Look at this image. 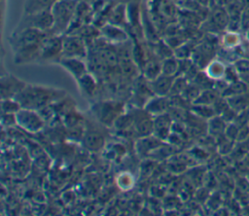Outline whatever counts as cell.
Instances as JSON below:
<instances>
[{"mask_svg": "<svg viewBox=\"0 0 249 216\" xmlns=\"http://www.w3.org/2000/svg\"><path fill=\"white\" fill-rule=\"evenodd\" d=\"M16 124L24 130L32 133L40 131L45 125L43 118L39 115V112L33 109L20 108L15 113Z\"/></svg>", "mask_w": 249, "mask_h": 216, "instance_id": "5b68a950", "label": "cell"}, {"mask_svg": "<svg viewBox=\"0 0 249 216\" xmlns=\"http://www.w3.org/2000/svg\"><path fill=\"white\" fill-rule=\"evenodd\" d=\"M56 0H25L24 14H31L38 11L51 9Z\"/></svg>", "mask_w": 249, "mask_h": 216, "instance_id": "ac0fdd59", "label": "cell"}, {"mask_svg": "<svg viewBox=\"0 0 249 216\" xmlns=\"http://www.w3.org/2000/svg\"><path fill=\"white\" fill-rule=\"evenodd\" d=\"M19 103L14 99V98H7V99H2V111L3 113H10V114H15L20 109Z\"/></svg>", "mask_w": 249, "mask_h": 216, "instance_id": "ffe728a7", "label": "cell"}, {"mask_svg": "<svg viewBox=\"0 0 249 216\" xmlns=\"http://www.w3.org/2000/svg\"><path fill=\"white\" fill-rule=\"evenodd\" d=\"M88 50L86 41L76 34L62 35V55L61 57H77L86 59Z\"/></svg>", "mask_w": 249, "mask_h": 216, "instance_id": "8992f818", "label": "cell"}, {"mask_svg": "<svg viewBox=\"0 0 249 216\" xmlns=\"http://www.w3.org/2000/svg\"><path fill=\"white\" fill-rule=\"evenodd\" d=\"M61 55L62 35H55L50 32L42 43L39 59L44 61H59Z\"/></svg>", "mask_w": 249, "mask_h": 216, "instance_id": "52a82bcc", "label": "cell"}, {"mask_svg": "<svg viewBox=\"0 0 249 216\" xmlns=\"http://www.w3.org/2000/svg\"><path fill=\"white\" fill-rule=\"evenodd\" d=\"M180 61L177 60V57L168 56L164 58L161 62V74L174 77L178 74Z\"/></svg>", "mask_w": 249, "mask_h": 216, "instance_id": "d6986e66", "label": "cell"}, {"mask_svg": "<svg viewBox=\"0 0 249 216\" xmlns=\"http://www.w3.org/2000/svg\"><path fill=\"white\" fill-rule=\"evenodd\" d=\"M78 0H56L51 8L53 25L52 34L64 35L70 28L71 22L76 15Z\"/></svg>", "mask_w": 249, "mask_h": 216, "instance_id": "3957f363", "label": "cell"}, {"mask_svg": "<svg viewBox=\"0 0 249 216\" xmlns=\"http://www.w3.org/2000/svg\"><path fill=\"white\" fill-rule=\"evenodd\" d=\"M149 115L150 114L147 113V115L141 114V115L133 116L134 131L141 137L149 136V135L153 134L154 120Z\"/></svg>", "mask_w": 249, "mask_h": 216, "instance_id": "5bb4252c", "label": "cell"}, {"mask_svg": "<svg viewBox=\"0 0 249 216\" xmlns=\"http://www.w3.org/2000/svg\"><path fill=\"white\" fill-rule=\"evenodd\" d=\"M26 86L25 83L19 79L12 76L6 75L1 78V94L2 99L15 98Z\"/></svg>", "mask_w": 249, "mask_h": 216, "instance_id": "9c48e42d", "label": "cell"}, {"mask_svg": "<svg viewBox=\"0 0 249 216\" xmlns=\"http://www.w3.org/2000/svg\"><path fill=\"white\" fill-rule=\"evenodd\" d=\"M122 111L121 104L113 101H103L94 108V113L98 120L105 125H114L120 117Z\"/></svg>", "mask_w": 249, "mask_h": 216, "instance_id": "ba28073f", "label": "cell"}, {"mask_svg": "<svg viewBox=\"0 0 249 216\" xmlns=\"http://www.w3.org/2000/svg\"><path fill=\"white\" fill-rule=\"evenodd\" d=\"M168 106V101L164 96L155 95V97L150 98L145 104V111L153 116H159L166 112Z\"/></svg>", "mask_w": 249, "mask_h": 216, "instance_id": "9a60e30c", "label": "cell"}, {"mask_svg": "<svg viewBox=\"0 0 249 216\" xmlns=\"http://www.w3.org/2000/svg\"><path fill=\"white\" fill-rule=\"evenodd\" d=\"M101 35L104 37V40L109 43H115V44H123L125 43L128 39L127 34L124 30H123L120 25L116 24H106L101 27L100 29Z\"/></svg>", "mask_w": 249, "mask_h": 216, "instance_id": "7c38bea8", "label": "cell"}, {"mask_svg": "<svg viewBox=\"0 0 249 216\" xmlns=\"http://www.w3.org/2000/svg\"><path fill=\"white\" fill-rule=\"evenodd\" d=\"M84 144L85 146L92 151V152H98L103 148L104 145V137L103 135L94 130V129H89L84 134Z\"/></svg>", "mask_w": 249, "mask_h": 216, "instance_id": "2e32d148", "label": "cell"}, {"mask_svg": "<svg viewBox=\"0 0 249 216\" xmlns=\"http://www.w3.org/2000/svg\"><path fill=\"white\" fill-rule=\"evenodd\" d=\"M53 25V19L51 9H46L38 11L31 14H24V16L19 20L16 30H20L23 28H36L41 31L51 32Z\"/></svg>", "mask_w": 249, "mask_h": 216, "instance_id": "277c9868", "label": "cell"}, {"mask_svg": "<svg viewBox=\"0 0 249 216\" xmlns=\"http://www.w3.org/2000/svg\"><path fill=\"white\" fill-rule=\"evenodd\" d=\"M64 91L43 86L26 85L24 89L16 95V99L21 108L40 111L63 96Z\"/></svg>", "mask_w": 249, "mask_h": 216, "instance_id": "7a4b0ae2", "label": "cell"}, {"mask_svg": "<svg viewBox=\"0 0 249 216\" xmlns=\"http://www.w3.org/2000/svg\"><path fill=\"white\" fill-rule=\"evenodd\" d=\"M173 81H174V77L160 74L156 79L149 81V86L152 92L155 95L165 96L169 94Z\"/></svg>", "mask_w": 249, "mask_h": 216, "instance_id": "4fadbf2b", "label": "cell"}, {"mask_svg": "<svg viewBox=\"0 0 249 216\" xmlns=\"http://www.w3.org/2000/svg\"><path fill=\"white\" fill-rule=\"evenodd\" d=\"M78 85L81 89V90L87 94L88 96H91L96 89V82L95 79L89 71H88L86 74H84L82 77L77 79Z\"/></svg>", "mask_w": 249, "mask_h": 216, "instance_id": "e0dca14e", "label": "cell"}, {"mask_svg": "<svg viewBox=\"0 0 249 216\" xmlns=\"http://www.w3.org/2000/svg\"><path fill=\"white\" fill-rule=\"evenodd\" d=\"M58 63L67 70L76 80L88 72V64L82 58L61 57Z\"/></svg>", "mask_w": 249, "mask_h": 216, "instance_id": "30bf717a", "label": "cell"}, {"mask_svg": "<svg viewBox=\"0 0 249 216\" xmlns=\"http://www.w3.org/2000/svg\"><path fill=\"white\" fill-rule=\"evenodd\" d=\"M172 120L166 113L156 116L154 119V131L153 134L160 140H164L171 134Z\"/></svg>", "mask_w": 249, "mask_h": 216, "instance_id": "8fae6325", "label": "cell"}, {"mask_svg": "<svg viewBox=\"0 0 249 216\" xmlns=\"http://www.w3.org/2000/svg\"><path fill=\"white\" fill-rule=\"evenodd\" d=\"M49 33L30 27L14 31L10 37V45L15 62L22 64L39 60L42 43Z\"/></svg>", "mask_w": 249, "mask_h": 216, "instance_id": "6da1fadb", "label": "cell"}]
</instances>
